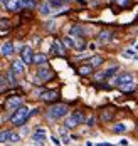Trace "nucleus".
Here are the masks:
<instances>
[{
	"label": "nucleus",
	"mask_w": 138,
	"mask_h": 146,
	"mask_svg": "<svg viewBox=\"0 0 138 146\" xmlns=\"http://www.w3.org/2000/svg\"><path fill=\"white\" fill-rule=\"evenodd\" d=\"M29 108L27 106H19L15 111H14V114L10 116V123L14 124V126H22V124H25V121L29 119Z\"/></svg>",
	"instance_id": "f257e3e1"
},
{
	"label": "nucleus",
	"mask_w": 138,
	"mask_h": 146,
	"mask_svg": "<svg viewBox=\"0 0 138 146\" xmlns=\"http://www.w3.org/2000/svg\"><path fill=\"white\" fill-rule=\"evenodd\" d=\"M67 111H69V108L66 104H54L47 109V117L49 119H61L67 114Z\"/></svg>",
	"instance_id": "f03ea898"
},
{
	"label": "nucleus",
	"mask_w": 138,
	"mask_h": 146,
	"mask_svg": "<svg viewBox=\"0 0 138 146\" xmlns=\"http://www.w3.org/2000/svg\"><path fill=\"white\" fill-rule=\"evenodd\" d=\"M81 123H84V114L81 111H76V113H73L71 116L66 119V128L67 129H73V128L79 126Z\"/></svg>",
	"instance_id": "7ed1b4c3"
},
{
	"label": "nucleus",
	"mask_w": 138,
	"mask_h": 146,
	"mask_svg": "<svg viewBox=\"0 0 138 146\" xmlns=\"http://www.w3.org/2000/svg\"><path fill=\"white\" fill-rule=\"evenodd\" d=\"M35 76H37L42 82H46V81H51L56 74H54V71H52V69H49L47 66H44V64H42V67H39V69H37V74H35Z\"/></svg>",
	"instance_id": "20e7f679"
},
{
	"label": "nucleus",
	"mask_w": 138,
	"mask_h": 146,
	"mask_svg": "<svg viewBox=\"0 0 138 146\" xmlns=\"http://www.w3.org/2000/svg\"><path fill=\"white\" fill-rule=\"evenodd\" d=\"M113 82H115V86L121 88V86L128 84V82H133V76L130 72H123V74H120V76H116V77L113 79Z\"/></svg>",
	"instance_id": "39448f33"
},
{
	"label": "nucleus",
	"mask_w": 138,
	"mask_h": 146,
	"mask_svg": "<svg viewBox=\"0 0 138 146\" xmlns=\"http://www.w3.org/2000/svg\"><path fill=\"white\" fill-rule=\"evenodd\" d=\"M19 106H22V98H19V96L7 98V101H5V109L7 111H15Z\"/></svg>",
	"instance_id": "423d86ee"
},
{
	"label": "nucleus",
	"mask_w": 138,
	"mask_h": 146,
	"mask_svg": "<svg viewBox=\"0 0 138 146\" xmlns=\"http://www.w3.org/2000/svg\"><path fill=\"white\" fill-rule=\"evenodd\" d=\"M22 62L24 64H32V57H34V54H32V49L29 45H25V47H22Z\"/></svg>",
	"instance_id": "0eeeda50"
},
{
	"label": "nucleus",
	"mask_w": 138,
	"mask_h": 146,
	"mask_svg": "<svg viewBox=\"0 0 138 146\" xmlns=\"http://www.w3.org/2000/svg\"><path fill=\"white\" fill-rule=\"evenodd\" d=\"M0 54H2V56H5V57L12 56V54H14V44H12L10 40L3 42V44H2V47H0Z\"/></svg>",
	"instance_id": "6e6552de"
},
{
	"label": "nucleus",
	"mask_w": 138,
	"mask_h": 146,
	"mask_svg": "<svg viewBox=\"0 0 138 146\" xmlns=\"http://www.w3.org/2000/svg\"><path fill=\"white\" fill-rule=\"evenodd\" d=\"M5 7L10 12H19L22 9V0H7L5 2Z\"/></svg>",
	"instance_id": "1a4fd4ad"
},
{
	"label": "nucleus",
	"mask_w": 138,
	"mask_h": 146,
	"mask_svg": "<svg viewBox=\"0 0 138 146\" xmlns=\"http://www.w3.org/2000/svg\"><path fill=\"white\" fill-rule=\"evenodd\" d=\"M64 45H62L61 40H54V44L51 47V54H54V56H64Z\"/></svg>",
	"instance_id": "9d476101"
},
{
	"label": "nucleus",
	"mask_w": 138,
	"mask_h": 146,
	"mask_svg": "<svg viewBox=\"0 0 138 146\" xmlns=\"http://www.w3.org/2000/svg\"><path fill=\"white\" fill-rule=\"evenodd\" d=\"M41 98H42V101H57L59 99V94H57V91H46V92H42L41 94Z\"/></svg>",
	"instance_id": "9b49d317"
},
{
	"label": "nucleus",
	"mask_w": 138,
	"mask_h": 146,
	"mask_svg": "<svg viewBox=\"0 0 138 146\" xmlns=\"http://www.w3.org/2000/svg\"><path fill=\"white\" fill-rule=\"evenodd\" d=\"M12 72L15 74V76H20V74L24 72V62L20 59H17V60L12 62Z\"/></svg>",
	"instance_id": "f8f14e48"
},
{
	"label": "nucleus",
	"mask_w": 138,
	"mask_h": 146,
	"mask_svg": "<svg viewBox=\"0 0 138 146\" xmlns=\"http://www.w3.org/2000/svg\"><path fill=\"white\" fill-rule=\"evenodd\" d=\"M32 139H34L35 143H42V141L46 139V129H44V128H39L37 131L32 134Z\"/></svg>",
	"instance_id": "ddd939ff"
},
{
	"label": "nucleus",
	"mask_w": 138,
	"mask_h": 146,
	"mask_svg": "<svg viewBox=\"0 0 138 146\" xmlns=\"http://www.w3.org/2000/svg\"><path fill=\"white\" fill-rule=\"evenodd\" d=\"M46 62H47L46 54H34V57H32V64L42 66V64H46Z\"/></svg>",
	"instance_id": "4468645a"
},
{
	"label": "nucleus",
	"mask_w": 138,
	"mask_h": 146,
	"mask_svg": "<svg viewBox=\"0 0 138 146\" xmlns=\"http://www.w3.org/2000/svg\"><path fill=\"white\" fill-rule=\"evenodd\" d=\"M69 34L71 35H76V37H84V30H83V27L81 25H73L71 29H69Z\"/></svg>",
	"instance_id": "2eb2a0df"
},
{
	"label": "nucleus",
	"mask_w": 138,
	"mask_h": 146,
	"mask_svg": "<svg viewBox=\"0 0 138 146\" xmlns=\"http://www.w3.org/2000/svg\"><path fill=\"white\" fill-rule=\"evenodd\" d=\"M93 66H89V64H84V66H81L79 69H77V72L81 74V76H89V74L93 72Z\"/></svg>",
	"instance_id": "dca6fc26"
},
{
	"label": "nucleus",
	"mask_w": 138,
	"mask_h": 146,
	"mask_svg": "<svg viewBox=\"0 0 138 146\" xmlns=\"http://www.w3.org/2000/svg\"><path fill=\"white\" fill-rule=\"evenodd\" d=\"M113 116H115V111L113 109H103L101 111V121H111L113 119Z\"/></svg>",
	"instance_id": "f3484780"
},
{
	"label": "nucleus",
	"mask_w": 138,
	"mask_h": 146,
	"mask_svg": "<svg viewBox=\"0 0 138 146\" xmlns=\"http://www.w3.org/2000/svg\"><path fill=\"white\" fill-rule=\"evenodd\" d=\"M67 2H69V0H49L47 3H49L51 7H64V5H67Z\"/></svg>",
	"instance_id": "a211bd4d"
},
{
	"label": "nucleus",
	"mask_w": 138,
	"mask_h": 146,
	"mask_svg": "<svg viewBox=\"0 0 138 146\" xmlns=\"http://www.w3.org/2000/svg\"><path fill=\"white\" fill-rule=\"evenodd\" d=\"M109 39H111V32H108V30L101 32V34L98 35V40H99V42H108Z\"/></svg>",
	"instance_id": "6ab92c4d"
},
{
	"label": "nucleus",
	"mask_w": 138,
	"mask_h": 146,
	"mask_svg": "<svg viewBox=\"0 0 138 146\" xmlns=\"http://www.w3.org/2000/svg\"><path fill=\"white\" fill-rule=\"evenodd\" d=\"M101 62H103V59L99 57V56H94V57L89 59V66H93V67H98V66H101Z\"/></svg>",
	"instance_id": "aec40b11"
},
{
	"label": "nucleus",
	"mask_w": 138,
	"mask_h": 146,
	"mask_svg": "<svg viewBox=\"0 0 138 146\" xmlns=\"http://www.w3.org/2000/svg\"><path fill=\"white\" fill-rule=\"evenodd\" d=\"M37 5L35 0H22V9H34Z\"/></svg>",
	"instance_id": "412c9836"
},
{
	"label": "nucleus",
	"mask_w": 138,
	"mask_h": 146,
	"mask_svg": "<svg viewBox=\"0 0 138 146\" xmlns=\"http://www.w3.org/2000/svg\"><path fill=\"white\" fill-rule=\"evenodd\" d=\"M7 82H9L10 86H15V84H17V81H15V74L12 72V69H10V71L7 72Z\"/></svg>",
	"instance_id": "4be33fe9"
},
{
	"label": "nucleus",
	"mask_w": 138,
	"mask_h": 146,
	"mask_svg": "<svg viewBox=\"0 0 138 146\" xmlns=\"http://www.w3.org/2000/svg\"><path fill=\"white\" fill-rule=\"evenodd\" d=\"M10 133L9 129H3V131H0V143H5V141H9V138H10Z\"/></svg>",
	"instance_id": "5701e85b"
},
{
	"label": "nucleus",
	"mask_w": 138,
	"mask_h": 146,
	"mask_svg": "<svg viewBox=\"0 0 138 146\" xmlns=\"http://www.w3.org/2000/svg\"><path fill=\"white\" fill-rule=\"evenodd\" d=\"M135 88H137V86H135V81H133V82H128V84H125V86H121V91L123 92H130V91H135Z\"/></svg>",
	"instance_id": "b1692460"
},
{
	"label": "nucleus",
	"mask_w": 138,
	"mask_h": 146,
	"mask_svg": "<svg viewBox=\"0 0 138 146\" xmlns=\"http://www.w3.org/2000/svg\"><path fill=\"white\" fill-rule=\"evenodd\" d=\"M51 9H52V7H51V5H49V3H42V5H41V14L42 15H51Z\"/></svg>",
	"instance_id": "393cba45"
},
{
	"label": "nucleus",
	"mask_w": 138,
	"mask_h": 146,
	"mask_svg": "<svg viewBox=\"0 0 138 146\" xmlns=\"http://www.w3.org/2000/svg\"><path fill=\"white\" fill-rule=\"evenodd\" d=\"M118 72V66H113V67H109L108 71H105V77H111V76H115V74Z\"/></svg>",
	"instance_id": "a878e982"
},
{
	"label": "nucleus",
	"mask_w": 138,
	"mask_h": 146,
	"mask_svg": "<svg viewBox=\"0 0 138 146\" xmlns=\"http://www.w3.org/2000/svg\"><path fill=\"white\" fill-rule=\"evenodd\" d=\"M62 44L66 45V47H74V40H73L71 37H64V40H62Z\"/></svg>",
	"instance_id": "bb28decb"
},
{
	"label": "nucleus",
	"mask_w": 138,
	"mask_h": 146,
	"mask_svg": "<svg viewBox=\"0 0 138 146\" xmlns=\"http://www.w3.org/2000/svg\"><path fill=\"white\" fill-rule=\"evenodd\" d=\"M9 141H12V143H17V141H20V134H17V133H10V138H9Z\"/></svg>",
	"instance_id": "cd10ccee"
},
{
	"label": "nucleus",
	"mask_w": 138,
	"mask_h": 146,
	"mask_svg": "<svg viewBox=\"0 0 138 146\" xmlns=\"http://www.w3.org/2000/svg\"><path fill=\"white\" fill-rule=\"evenodd\" d=\"M113 131L115 133H123V131H126V126H125V124H115Z\"/></svg>",
	"instance_id": "c85d7f7f"
},
{
	"label": "nucleus",
	"mask_w": 138,
	"mask_h": 146,
	"mask_svg": "<svg viewBox=\"0 0 138 146\" xmlns=\"http://www.w3.org/2000/svg\"><path fill=\"white\" fill-rule=\"evenodd\" d=\"M116 3H118L121 9H126V7H130V0H116Z\"/></svg>",
	"instance_id": "c756f323"
},
{
	"label": "nucleus",
	"mask_w": 138,
	"mask_h": 146,
	"mask_svg": "<svg viewBox=\"0 0 138 146\" xmlns=\"http://www.w3.org/2000/svg\"><path fill=\"white\" fill-rule=\"evenodd\" d=\"M84 42H83V39H77V40H74V47L76 49H84Z\"/></svg>",
	"instance_id": "7c9ffc66"
},
{
	"label": "nucleus",
	"mask_w": 138,
	"mask_h": 146,
	"mask_svg": "<svg viewBox=\"0 0 138 146\" xmlns=\"http://www.w3.org/2000/svg\"><path fill=\"white\" fill-rule=\"evenodd\" d=\"M123 57H126V59H133V57H135V52H133V50H125Z\"/></svg>",
	"instance_id": "2f4dec72"
},
{
	"label": "nucleus",
	"mask_w": 138,
	"mask_h": 146,
	"mask_svg": "<svg viewBox=\"0 0 138 146\" xmlns=\"http://www.w3.org/2000/svg\"><path fill=\"white\" fill-rule=\"evenodd\" d=\"M47 30H49V32H54V30H56V24H54V22H49V24H47Z\"/></svg>",
	"instance_id": "473e14b6"
},
{
	"label": "nucleus",
	"mask_w": 138,
	"mask_h": 146,
	"mask_svg": "<svg viewBox=\"0 0 138 146\" xmlns=\"http://www.w3.org/2000/svg\"><path fill=\"white\" fill-rule=\"evenodd\" d=\"M84 123H86L88 126H93V124H94V116H91L89 119H84Z\"/></svg>",
	"instance_id": "72a5a7b5"
},
{
	"label": "nucleus",
	"mask_w": 138,
	"mask_h": 146,
	"mask_svg": "<svg viewBox=\"0 0 138 146\" xmlns=\"http://www.w3.org/2000/svg\"><path fill=\"white\" fill-rule=\"evenodd\" d=\"M96 146H113V145H109V143H99V145H96Z\"/></svg>",
	"instance_id": "f704fd0d"
},
{
	"label": "nucleus",
	"mask_w": 138,
	"mask_h": 146,
	"mask_svg": "<svg viewBox=\"0 0 138 146\" xmlns=\"http://www.w3.org/2000/svg\"><path fill=\"white\" fill-rule=\"evenodd\" d=\"M86 146H93V145H91V143H86Z\"/></svg>",
	"instance_id": "c9c22d12"
},
{
	"label": "nucleus",
	"mask_w": 138,
	"mask_h": 146,
	"mask_svg": "<svg viewBox=\"0 0 138 146\" xmlns=\"http://www.w3.org/2000/svg\"><path fill=\"white\" fill-rule=\"evenodd\" d=\"M0 2H3V3H5V2H7V0H0Z\"/></svg>",
	"instance_id": "e433bc0d"
},
{
	"label": "nucleus",
	"mask_w": 138,
	"mask_h": 146,
	"mask_svg": "<svg viewBox=\"0 0 138 146\" xmlns=\"http://www.w3.org/2000/svg\"><path fill=\"white\" fill-rule=\"evenodd\" d=\"M0 124H2V117H0Z\"/></svg>",
	"instance_id": "4c0bfd02"
},
{
	"label": "nucleus",
	"mask_w": 138,
	"mask_h": 146,
	"mask_svg": "<svg viewBox=\"0 0 138 146\" xmlns=\"http://www.w3.org/2000/svg\"><path fill=\"white\" fill-rule=\"evenodd\" d=\"M0 84H2V79H0Z\"/></svg>",
	"instance_id": "58836bf2"
},
{
	"label": "nucleus",
	"mask_w": 138,
	"mask_h": 146,
	"mask_svg": "<svg viewBox=\"0 0 138 146\" xmlns=\"http://www.w3.org/2000/svg\"><path fill=\"white\" fill-rule=\"evenodd\" d=\"M137 129H138V126H137Z\"/></svg>",
	"instance_id": "ea45409f"
},
{
	"label": "nucleus",
	"mask_w": 138,
	"mask_h": 146,
	"mask_svg": "<svg viewBox=\"0 0 138 146\" xmlns=\"http://www.w3.org/2000/svg\"><path fill=\"white\" fill-rule=\"evenodd\" d=\"M137 47H138V44H137Z\"/></svg>",
	"instance_id": "a19ab883"
}]
</instances>
